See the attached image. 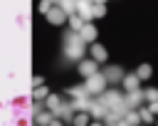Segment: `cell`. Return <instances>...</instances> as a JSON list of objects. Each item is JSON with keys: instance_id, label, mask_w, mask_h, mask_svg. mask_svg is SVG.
Wrapping results in <instances>:
<instances>
[{"instance_id": "obj_1", "label": "cell", "mask_w": 158, "mask_h": 126, "mask_svg": "<svg viewBox=\"0 0 158 126\" xmlns=\"http://www.w3.org/2000/svg\"><path fill=\"white\" fill-rule=\"evenodd\" d=\"M47 17H49V22H54V25H62V22H64V12H62V10H49Z\"/></svg>"}, {"instance_id": "obj_2", "label": "cell", "mask_w": 158, "mask_h": 126, "mask_svg": "<svg viewBox=\"0 0 158 126\" xmlns=\"http://www.w3.org/2000/svg\"><path fill=\"white\" fill-rule=\"evenodd\" d=\"M79 72H81V74H86V77H94V74H96V64H94V62H81Z\"/></svg>"}, {"instance_id": "obj_3", "label": "cell", "mask_w": 158, "mask_h": 126, "mask_svg": "<svg viewBox=\"0 0 158 126\" xmlns=\"http://www.w3.org/2000/svg\"><path fill=\"white\" fill-rule=\"evenodd\" d=\"M81 37H84V40H94V37H96V30H94L91 25H84V27H81Z\"/></svg>"}, {"instance_id": "obj_4", "label": "cell", "mask_w": 158, "mask_h": 126, "mask_svg": "<svg viewBox=\"0 0 158 126\" xmlns=\"http://www.w3.org/2000/svg\"><path fill=\"white\" fill-rule=\"evenodd\" d=\"M91 54H94V59H99V62L106 57V52L101 49V44H94V47H91Z\"/></svg>"}, {"instance_id": "obj_5", "label": "cell", "mask_w": 158, "mask_h": 126, "mask_svg": "<svg viewBox=\"0 0 158 126\" xmlns=\"http://www.w3.org/2000/svg\"><path fill=\"white\" fill-rule=\"evenodd\" d=\"M47 109L59 111V99H57V96H47Z\"/></svg>"}, {"instance_id": "obj_6", "label": "cell", "mask_w": 158, "mask_h": 126, "mask_svg": "<svg viewBox=\"0 0 158 126\" xmlns=\"http://www.w3.org/2000/svg\"><path fill=\"white\" fill-rule=\"evenodd\" d=\"M86 124H89V116L86 114H77L74 116V126H86Z\"/></svg>"}, {"instance_id": "obj_7", "label": "cell", "mask_w": 158, "mask_h": 126, "mask_svg": "<svg viewBox=\"0 0 158 126\" xmlns=\"http://www.w3.org/2000/svg\"><path fill=\"white\" fill-rule=\"evenodd\" d=\"M37 124H40V126H49V124H52V116H49V114H40V116H37Z\"/></svg>"}, {"instance_id": "obj_8", "label": "cell", "mask_w": 158, "mask_h": 126, "mask_svg": "<svg viewBox=\"0 0 158 126\" xmlns=\"http://www.w3.org/2000/svg\"><path fill=\"white\" fill-rule=\"evenodd\" d=\"M42 96H47V89L44 86H37L35 89V99H42Z\"/></svg>"}, {"instance_id": "obj_9", "label": "cell", "mask_w": 158, "mask_h": 126, "mask_svg": "<svg viewBox=\"0 0 158 126\" xmlns=\"http://www.w3.org/2000/svg\"><path fill=\"white\" fill-rule=\"evenodd\" d=\"M148 74H151V69H148V67H143V69H138V77H148Z\"/></svg>"}, {"instance_id": "obj_10", "label": "cell", "mask_w": 158, "mask_h": 126, "mask_svg": "<svg viewBox=\"0 0 158 126\" xmlns=\"http://www.w3.org/2000/svg\"><path fill=\"white\" fill-rule=\"evenodd\" d=\"M49 126H62V121H57V119H52V124Z\"/></svg>"}, {"instance_id": "obj_11", "label": "cell", "mask_w": 158, "mask_h": 126, "mask_svg": "<svg viewBox=\"0 0 158 126\" xmlns=\"http://www.w3.org/2000/svg\"><path fill=\"white\" fill-rule=\"evenodd\" d=\"M151 109H153V111L158 114V101H156V104H151Z\"/></svg>"}, {"instance_id": "obj_12", "label": "cell", "mask_w": 158, "mask_h": 126, "mask_svg": "<svg viewBox=\"0 0 158 126\" xmlns=\"http://www.w3.org/2000/svg\"><path fill=\"white\" fill-rule=\"evenodd\" d=\"M91 126H101V124H91Z\"/></svg>"}]
</instances>
